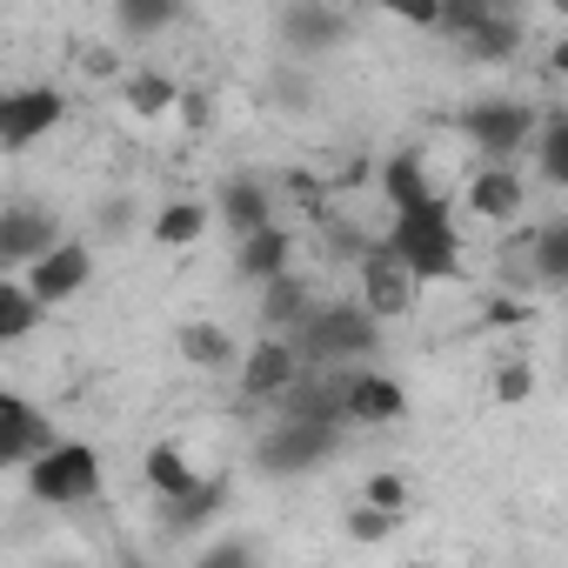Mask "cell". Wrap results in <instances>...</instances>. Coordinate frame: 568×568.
Segmentation results:
<instances>
[{
    "instance_id": "e575fe53",
    "label": "cell",
    "mask_w": 568,
    "mask_h": 568,
    "mask_svg": "<svg viewBox=\"0 0 568 568\" xmlns=\"http://www.w3.org/2000/svg\"><path fill=\"white\" fill-rule=\"evenodd\" d=\"M128 227H134V201H114V207H101V234H108V241H121Z\"/></svg>"
},
{
    "instance_id": "f546056e",
    "label": "cell",
    "mask_w": 568,
    "mask_h": 568,
    "mask_svg": "<svg viewBox=\"0 0 568 568\" xmlns=\"http://www.w3.org/2000/svg\"><path fill=\"white\" fill-rule=\"evenodd\" d=\"M495 8H501V0H442V28H435V34L455 48V41H462V34H475Z\"/></svg>"
},
{
    "instance_id": "484cf974",
    "label": "cell",
    "mask_w": 568,
    "mask_h": 568,
    "mask_svg": "<svg viewBox=\"0 0 568 568\" xmlns=\"http://www.w3.org/2000/svg\"><path fill=\"white\" fill-rule=\"evenodd\" d=\"M181 14H187V0H114V28H121L128 41H154V34H168Z\"/></svg>"
},
{
    "instance_id": "e0dca14e",
    "label": "cell",
    "mask_w": 568,
    "mask_h": 568,
    "mask_svg": "<svg viewBox=\"0 0 568 568\" xmlns=\"http://www.w3.org/2000/svg\"><path fill=\"white\" fill-rule=\"evenodd\" d=\"M295 267V234L281 227V221H267V227H254V234H241L234 241V274L241 281H274V274H288Z\"/></svg>"
},
{
    "instance_id": "74e56055",
    "label": "cell",
    "mask_w": 568,
    "mask_h": 568,
    "mask_svg": "<svg viewBox=\"0 0 568 568\" xmlns=\"http://www.w3.org/2000/svg\"><path fill=\"white\" fill-rule=\"evenodd\" d=\"M548 74L568 81V34H555V48H548Z\"/></svg>"
},
{
    "instance_id": "44dd1931",
    "label": "cell",
    "mask_w": 568,
    "mask_h": 568,
    "mask_svg": "<svg viewBox=\"0 0 568 568\" xmlns=\"http://www.w3.org/2000/svg\"><path fill=\"white\" fill-rule=\"evenodd\" d=\"M207 227H214V207L181 194V201H161V207H154V221H148V241H154V247H194Z\"/></svg>"
},
{
    "instance_id": "8fae6325",
    "label": "cell",
    "mask_w": 568,
    "mask_h": 568,
    "mask_svg": "<svg viewBox=\"0 0 568 568\" xmlns=\"http://www.w3.org/2000/svg\"><path fill=\"white\" fill-rule=\"evenodd\" d=\"M54 241H61V214L54 207H41V201H8L0 207V261H8L14 274L28 261H41Z\"/></svg>"
},
{
    "instance_id": "cb8c5ba5",
    "label": "cell",
    "mask_w": 568,
    "mask_h": 568,
    "mask_svg": "<svg viewBox=\"0 0 568 568\" xmlns=\"http://www.w3.org/2000/svg\"><path fill=\"white\" fill-rule=\"evenodd\" d=\"M428 194H435V181H428V161H422L415 148H402V154L382 161V201H388V214H395V207H415V201H428Z\"/></svg>"
},
{
    "instance_id": "4dcf8cb0",
    "label": "cell",
    "mask_w": 568,
    "mask_h": 568,
    "mask_svg": "<svg viewBox=\"0 0 568 568\" xmlns=\"http://www.w3.org/2000/svg\"><path fill=\"white\" fill-rule=\"evenodd\" d=\"M395 528H402V515H395V508H375L368 495L348 508V541H388Z\"/></svg>"
},
{
    "instance_id": "d6986e66",
    "label": "cell",
    "mask_w": 568,
    "mask_h": 568,
    "mask_svg": "<svg viewBox=\"0 0 568 568\" xmlns=\"http://www.w3.org/2000/svg\"><path fill=\"white\" fill-rule=\"evenodd\" d=\"M521 41H528V34H521V21H515L508 8H495L475 34H462V41H455V54H462V61H475V68H508V61L521 54Z\"/></svg>"
},
{
    "instance_id": "52a82bcc",
    "label": "cell",
    "mask_w": 568,
    "mask_h": 568,
    "mask_svg": "<svg viewBox=\"0 0 568 568\" xmlns=\"http://www.w3.org/2000/svg\"><path fill=\"white\" fill-rule=\"evenodd\" d=\"M302 348L288 342V335H261L247 355H241V368H234V395H241V408H274L281 395H288L295 382H302Z\"/></svg>"
},
{
    "instance_id": "7a4b0ae2",
    "label": "cell",
    "mask_w": 568,
    "mask_h": 568,
    "mask_svg": "<svg viewBox=\"0 0 568 568\" xmlns=\"http://www.w3.org/2000/svg\"><path fill=\"white\" fill-rule=\"evenodd\" d=\"M382 315L355 295V302H315L295 328H288V342L302 348V362L308 368H335V362H375L382 355Z\"/></svg>"
},
{
    "instance_id": "836d02e7",
    "label": "cell",
    "mask_w": 568,
    "mask_h": 568,
    "mask_svg": "<svg viewBox=\"0 0 568 568\" xmlns=\"http://www.w3.org/2000/svg\"><path fill=\"white\" fill-rule=\"evenodd\" d=\"M362 495H368L375 508H395V515H408V481H402L395 468H382V475H368V481H362Z\"/></svg>"
},
{
    "instance_id": "d6a6232c",
    "label": "cell",
    "mask_w": 568,
    "mask_h": 568,
    "mask_svg": "<svg viewBox=\"0 0 568 568\" xmlns=\"http://www.w3.org/2000/svg\"><path fill=\"white\" fill-rule=\"evenodd\" d=\"M528 395H535V362H521V355L501 362V368H495V402H501V408H521Z\"/></svg>"
},
{
    "instance_id": "f1b7e54d",
    "label": "cell",
    "mask_w": 568,
    "mask_h": 568,
    "mask_svg": "<svg viewBox=\"0 0 568 568\" xmlns=\"http://www.w3.org/2000/svg\"><path fill=\"white\" fill-rule=\"evenodd\" d=\"M535 254H541V288L568 295V214L535 227Z\"/></svg>"
},
{
    "instance_id": "2e32d148",
    "label": "cell",
    "mask_w": 568,
    "mask_h": 568,
    "mask_svg": "<svg viewBox=\"0 0 568 568\" xmlns=\"http://www.w3.org/2000/svg\"><path fill=\"white\" fill-rule=\"evenodd\" d=\"M322 295H315V281L302 274V267H288V274H274V281H261V302H254V315H261V335H288L308 308H315Z\"/></svg>"
},
{
    "instance_id": "ba28073f",
    "label": "cell",
    "mask_w": 568,
    "mask_h": 568,
    "mask_svg": "<svg viewBox=\"0 0 568 568\" xmlns=\"http://www.w3.org/2000/svg\"><path fill=\"white\" fill-rule=\"evenodd\" d=\"M68 121V94L34 81V88H14L8 101H0V148L8 154H28L34 141H48L54 128Z\"/></svg>"
},
{
    "instance_id": "1f68e13d",
    "label": "cell",
    "mask_w": 568,
    "mask_h": 568,
    "mask_svg": "<svg viewBox=\"0 0 568 568\" xmlns=\"http://www.w3.org/2000/svg\"><path fill=\"white\" fill-rule=\"evenodd\" d=\"M375 14H388V21H402L415 34H435L442 28V0H375Z\"/></svg>"
},
{
    "instance_id": "5b68a950",
    "label": "cell",
    "mask_w": 568,
    "mask_h": 568,
    "mask_svg": "<svg viewBox=\"0 0 568 568\" xmlns=\"http://www.w3.org/2000/svg\"><path fill=\"white\" fill-rule=\"evenodd\" d=\"M455 128H462L468 148H481V161H521L535 148V134H541V114L528 101H515V94H481V101L462 108Z\"/></svg>"
},
{
    "instance_id": "ac0fdd59",
    "label": "cell",
    "mask_w": 568,
    "mask_h": 568,
    "mask_svg": "<svg viewBox=\"0 0 568 568\" xmlns=\"http://www.w3.org/2000/svg\"><path fill=\"white\" fill-rule=\"evenodd\" d=\"M214 214H221V227L241 241V234H254V227H267V221H274V187H267V181H254V174H234V181H221Z\"/></svg>"
},
{
    "instance_id": "83f0119b",
    "label": "cell",
    "mask_w": 568,
    "mask_h": 568,
    "mask_svg": "<svg viewBox=\"0 0 568 568\" xmlns=\"http://www.w3.org/2000/svg\"><path fill=\"white\" fill-rule=\"evenodd\" d=\"M495 267H501V281H508V288L535 295V288H541V254H535V227L508 234V241L495 247Z\"/></svg>"
},
{
    "instance_id": "3957f363",
    "label": "cell",
    "mask_w": 568,
    "mask_h": 568,
    "mask_svg": "<svg viewBox=\"0 0 568 568\" xmlns=\"http://www.w3.org/2000/svg\"><path fill=\"white\" fill-rule=\"evenodd\" d=\"M21 481H28V495H34L41 508H81V501L101 495V448L61 435L54 448H41V455L21 468Z\"/></svg>"
},
{
    "instance_id": "4316f807",
    "label": "cell",
    "mask_w": 568,
    "mask_h": 568,
    "mask_svg": "<svg viewBox=\"0 0 568 568\" xmlns=\"http://www.w3.org/2000/svg\"><path fill=\"white\" fill-rule=\"evenodd\" d=\"M221 508H227V475H201L181 501H161L168 528H201V521H214Z\"/></svg>"
},
{
    "instance_id": "603a6c76",
    "label": "cell",
    "mask_w": 568,
    "mask_h": 568,
    "mask_svg": "<svg viewBox=\"0 0 568 568\" xmlns=\"http://www.w3.org/2000/svg\"><path fill=\"white\" fill-rule=\"evenodd\" d=\"M181 81L174 74H161V68H141V74H128L121 81V101H128V114H141V121H168L174 108H181Z\"/></svg>"
},
{
    "instance_id": "f35d334b",
    "label": "cell",
    "mask_w": 568,
    "mask_h": 568,
    "mask_svg": "<svg viewBox=\"0 0 568 568\" xmlns=\"http://www.w3.org/2000/svg\"><path fill=\"white\" fill-rule=\"evenodd\" d=\"M548 8H555V14H561V21H568V0H548Z\"/></svg>"
},
{
    "instance_id": "d590c367",
    "label": "cell",
    "mask_w": 568,
    "mask_h": 568,
    "mask_svg": "<svg viewBox=\"0 0 568 568\" xmlns=\"http://www.w3.org/2000/svg\"><path fill=\"white\" fill-rule=\"evenodd\" d=\"M201 561H207V568H234V561H254V548H247V541H214Z\"/></svg>"
},
{
    "instance_id": "5bb4252c",
    "label": "cell",
    "mask_w": 568,
    "mask_h": 568,
    "mask_svg": "<svg viewBox=\"0 0 568 568\" xmlns=\"http://www.w3.org/2000/svg\"><path fill=\"white\" fill-rule=\"evenodd\" d=\"M402 422H408V388L388 368L362 362L355 368V395H348V428H402Z\"/></svg>"
},
{
    "instance_id": "9c48e42d",
    "label": "cell",
    "mask_w": 568,
    "mask_h": 568,
    "mask_svg": "<svg viewBox=\"0 0 568 568\" xmlns=\"http://www.w3.org/2000/svg\"><path fill=\"white\" fill-rule=\"evenodd\" d=\"M342 41H348V14L335 0H288V8H281V48L295 61H322Z\"/></svg>"
},
{
    "instance_id": "d4e9b609",
    "label": "cell",
    "mask_w": 568,
    "mask_h": 568,
    "mask_svg": "<svg viewBox=\"0 0 568 568\" xmlns=\"http://www.w3.org/2000/svg\"><path fill=\"white\" fill-rule=\"evenodd\" d=\"M528 154H535V174L568 194V108H548V114H541V134H535Z\"/></svg>"
},
{
    "instance_id": "ab89813d",
    "label": "cell",
    "mask_w": 568,
    "mask_h": 568,
    "mask_svg": "<svg viewBox=\"0 0 568 568\" xmlns=\"http://www.w3.org/2000/svg\"><path fill=\"white\" fill-rule=\"evenodd\" d=\"M561 355H568V342H561Z\"/></svg>"
},
{
    "instance_id": "8992f818",
    "label": "cell",
    "mask_w": 568,
    "mask_h": 568,
    "mask_svg": "<svg viewBox=\"0 0 568 568\" xmlns=\"http://www.w3.org/2000/svg\"><path fill=\"white\" fill-rule=\"evenodd\" d=\"M355 281H362V302L382 315V322H402V315H415V302H422V288L428 281L388 247V241H368L362 247V261H355Z\"/></svg>"
},
{
    "instance_id": "7402d4cb",
    "label": "cell",
    "mask_w": 568,
    "mask_h": 568,
    "mask_svg": "<svg viewBox=\"0 0 568 568\" xmlns=\"http://www.w3.org/2000/svg\"><path fill=\"white\" fill-rule=\"evenodd\" d=\"M141 481L154 488V501H181V495L201 481V468L187 462V448H174V442H154V448L141 455Z\"/></svg>"
},
{
    "instance_id": "30bf717a",
    "label": "cell",
    "mask_w": 568,
    "mask_h": 568,
    "mask_svg": "<svg viewBox=\"0 0 568 568\" xmlns=\"http://www.w3.org/2000/svg\"><path fill=\"white\" fill-rule=\"evenodd\" d=\"M21 274H28V288H34L48 308H61V302H74L88 281H94V247L74 241V234H61V241H54L41 261H28Z\"/></svg>"
},
{
    "instance_id": "ffe728a7",
    "label": "cell",
    "mask_w": 568,
    "mask_h": 568,
    "mask_svg": "<svg viewBox=\"0 0 568 568\" xmlns=\"http://www.w3.org/2000/svg\"><path fill=\"white\" fill-rule=\"evenodd\" d=\"M48 315H54V308L28 288V274H8V281H0V348H21Z\"/></svg>"
},
{
    "instance_id": "8d00e7d4",
    "label": "cell",
    "mask_w": 568,
    "mask_h": 568,
    "mask_svg": "<svg viewBox=\"0 0 568 568\" xmlns=\"http://www.w3.org/2000/svg\"><path fill=\"white\" fill-rule=\"evenodd\" d=\"M181 114H187V128H207V121H214V108H207V94H201V88H187V94H181Z\"/></svg>"
},
{
    "instance_id": "6da1fadb",
    "label": "cell",
    "mask_w": 568,
    "mask_h": 568,
    "mask_svg": "<svg viewBox=\"0 0 568 568\" xmlns=\"http://www.w3.org/2000/svg\"><path fill=\"white\" fill-rule=\"evenodd\" d=\"M382 241L428 281V288H442V281H468V254H462V227H455V201L448 194H428L415 207H395Z\"/></svg>"
},
{
    "instance_id": "4fadbf2b",
    "label": "cell",
    "mask_w": 568,
    "mask_h": 568,
    "mask_svg": "<svg viewBox=\"0 0 568 568\" xmlns=\"http://www.w3.org/2000/svg\"><path fill=\"white\" fill-rule=\"evenodd\" d=\"M61 435H54V422L28 402V395H0V468H28L41 448H54Z\"/></svg>"
},
{
    "instance_id": "7c38bea8",
    "label": "cell",
    "mask_w": 568,
    "mask_h": 568,
    "mask_svg": "<svg viewBox=\"0 0 568 568\" xmlns=\"http://www.w3.org/2000/svg\"><path fill=\"white\" fill-rule=\"evenodd\" d=\"M462 201H468V214H481V221L508 227V221H521V207H528V181H521V168H515V161H481V168L468 174Z\"/></svg>"
},
{
    "instance_id": "277c9868",
    "label": "cell",
    "mask_w": 568,
    "mask_h": 568,
    "mask_svg": "<svg viewBox=\"0 0 568 568\" xmlns=\"http://www.w3.org/2000/svg\"><path fill=\"white\" fill-rule=\"evenodd\" d=\"M335 448H342V428H335V422L274 415V422H267V435L254 442V468H261V475H274V481H295V475H315Z\"/></svg>"
},
{
    "instance_id": "9a60e30c",
    "label": "cell",
    "mask_w": 568,
    "mask_h": 568,
    "mask_svg": "<svg viewBox=\"0 0 568 568\" xmlns=\"http://www.w3.org/2000/svg\"><path fill=\"white\" fill-rule=\"evenodd\" d=\"M174 355L194 375H234L247 348H241V335L227 322H187V328H174Z\"/></svg>"
}]
</instances>
